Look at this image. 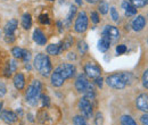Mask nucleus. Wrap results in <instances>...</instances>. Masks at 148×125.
<instances>
[{
    "label": "nucleus",
    "mask_w": 148,
    "mask_h": 125,
    "mask_svg": "<svg viewBox=\"0 0 148 125\" xmlns=\"http://www.w3.org/2000/svg\"><path fill=\"white\" fill-rule=\"evenodd\" d=\"M22 26L24 30H30L32 26V17L30 14H24L22 16Z\"/></svg>",
    "instance_id": "obj_20"
},
{
    "label": "nucleus",
    "mask_w": 148,
    "mask_h": 125,
    "mask_svg": "<svg viewBox=\"0 0 148 125\" xmlns=\"http://www.w3.org/2000/svg\"><path fill=\"white\" fill-rule=\"evenodd\" d=\"M86 1H88L89 3H96V2H98L99 0H86Z\"/></svg>",
    "instance_id": "obj_43"
},
{
    "label": "nucleus",
    "mask_w": 148,
    "mask_h": 125,
    "mask_svg": "<svg viewBox=\"0 0 148 125\" xmlns=\"http://www.w3.org/2000/svg\"><path fill=\"white\" fill-rule=\"evenodd\" d=\"M33 40L37 42L39 46H45L46 42H47V38L43 34V32L40 30V29H37L33 33Z\"/></svg>",
    "instance_id": "obj_17"
},
{
    "label": "nucleus",
    "mask_w": 148,
    "mask_h": 125,
    "mask_svg": "<svg viewBox=\"0 0 148 125\" xmlns=\"http://www.w3.org/2000/svg\"><path fill=\"white\" fill-rule=\"evenodd\" d=\"M122 8L124 9L127 16H133V15L137 14V8L133 7L128 0H125V1L122 2Z\"/></svg>",
    "instance_id": "obj_18"
},
{
    "label": "nucleus",
    "mask_w": 148,
    "mask_h": 125,
    "mask_svg": "<svg viewBox=\"0 0 148 125\" xmlns=\"http://www.w3.org/2000/svg\"><path fill=\"white\" fill-rule=\"evenodd\" d=\"M121 124L122 125H137V123L134 122V120H133L131 116L124 115V116L121 117Z\"/></svg>",
    "instance_id": "obj_24"
},
{
    "label": "nucleus",
    "mask_w": 148,
    "mask_h": 125,
    "mask_svg": "<svg viewBox=\"0 0 148 125\" xmlns=\"http://www.w3.org/2000/svg\"><path fill=\"white\" fill-rule=\"evenodd\" d=\"M146 1V5H148V0H145Z\"/></svg>",
    "instance_id": "obj_45"
},
{
    "label": "nucleus",
    "mask_w": 148,
    "mask_h": 125,
    "mask_svg": "<svg viewBox=\"0 0 148 125\" xmlns=\"http://www.w3.org/2000/svg\"><path fill=\"white\" fill-rule=\"evenodd\" d=\"M127 51V47H125V44H119L117 47H116V53L119 55H122L124 54Z\"/></svg>",
    "instance_id": "obj_35"
},
{
    "label": "nucleus",
    "mask_w": 148,
    "mask_h": 125,
    "mask_svg": "<svg viewBox=\"0 0 148 125\" xmlns=\"http://www.w3.org/2000/svg\"><path fill=\"white\" fill-rule=\"evenodd\" d=\"M7 93V89H6V85L3 83H0V98H2L5 94Z\"/></svg>",
    "instance_id": "obj_39"
},
{
    "label": "nucleus",
    "mask_w": 148,
    "mask_h": 125,
    "mask_svg": "<svg viewBox=\"0 0 148 125\" xmlns=\"http://www.w3.org/2000/svg\"><path fill=\"white\" fill-rule=\"evenodd\" d=\"M42 104L43 106H49V97L48 96H42Z\"/></svg>",
    "instance_id": "obj_41"
},
{
    "label": "nucleus",
    "mask_w": 148,
    "mask_h": 125,
    "mask_svg": "<svg viewBox=\"0 0 148 125\" xmlns=\"http://www.w3.org/2000/svg\"><path fill=\"white\" fill-rule=\"evenodd\" d=\"M77 50H79V53L81 55H84L88 51V44L83 40H80L77 42Z\"/></svg>",
    "instance_id": "obj_25"
},
{
    "label": "nucleus",
    "mask_w": 148,
    "mask_h": 125,
    "mask_svg": "<svg viewBox=\"0 0 148 125\" xmlns=\"http://www.w3.org/2000/svg\"><path fill=\"white\" fill-rule=\"evenodd\" d=\"M15 40H16V36H14V34H6L5 36V41L7 43H14Z\"/></svg>",
    "instance_id": "obj_34"
},
{
    "label": "nucleus",
    "mask_w": 148,
    "mask_h": 125,
    "mask_svg": "<svg viewBox=\"0 0 148 125\" xmlns=\"http://www.w3.org/2000/svg\"><path fill=\"white\" fill-rule=\"evenodd\" d=\"M8 67H9V70L12 73H14V72L16 71V68H17V64H16V61L15 60H10V64L8 65Z\"/></svg>",
    "instance_id": "obj_37"
},
{
    "label": "nucleus",
    "mask_w": 148,
    "mask_h": 125,
    "mask_svg": "<svg viewBox=\"0 0 148 125\" xmlns=\"http://www.w3.org/2000/svg\"><path fill=\"white\" fill-rule=\"evenodd\" d=\"M98 10L100 12V14L106 15L108 13V10H110V5L107 3V1H105V0L100 1V3L98 5Z\"/></svg>",
    "instance_id": "obj_23"
},
{
    "label": "nucleus",
    "mask_w": 148,
    "mask_h": 125,
    "mask_svg": "<svg viewBox=\"0 0 148 125\" xmlns=\"http://www.w3.org/2000/svg\"><path fill=\"white\" fill-rule=\"evenodd\" d=\"M24 63H29V60L31 59V53L27 50H23V57H22Z\"/></svg>",
    "instance_id": "obj_33"
},
{
    "label": "nucleus",
    "mask_w": 148,
    "mask_h": 125,
    "mask_svg": "<svg viewBox=\"0 0 148 125\" xmlns=\"http://www.w3.org/2000/svg\"><path fill=\"white\" fill-rule=\"evenodd\" d=\"M103 82H104V80H103L101 76H98V77L95 79V83H96V85H97L98 88H101V87H103Z\"/></svg>",
    "instance_id": "obj_38"
},
{
    "label": "nucleus",
    "mask_w": 148,
    "mask_h": 125,
    "mask_svg": "<svg viewBox=\"0 0 148 125\" xmlns=\"http://www.w3.org/2000/svg\"><path fill=\"white\" fill-rule=\"evenodd\" d=\"M39 22L41 23V24H43V25H46V24H49V16L47 15V14H41L40 16H39Z\"/></svg>",
    "instance_id": "obj_30"
},
{
    "label": "nucleus",
    "mask_w": 148,
    "mask_h": 125,
    "mask_svg": "<svg viewBox=\"0 0 148 125\" xmlns=\"http://www.w3.org/2000/svg\"><path fill=\"white\" fill-rule=\"evenodd\" d=\"M67 57H69V59H73V60H75V59H76V55L74 54V53H70Z\"/></svg>",
    "instance_id": "obj_42"
},
{
    "label": "nucleus",
    "mask_w": 148,
    "mask_h": 125,
    "mask_svg": "<svg viewBox=\"0 0 148 125\" xmlns=\"http://www.w3.org/2000/svg\"><path fill=\"white\" fill-rule=\"evenodd\" d=\"M49 1H55V0H49Z\"/></svg>",
    "instance_id": "obj_46"
},
{
    "label": "nucleus",
    "mask_w": 148,
    "mask_h": 125,
    "mask_svg": "<svg viewBox=\"0 0 148 125\" xmlns=\"http://www.w3.org/2000/svg\"><path fill=\"white\" fill-rule=\"evenodd\" d=\"M76 1V3L79 5V6H82V0H75Z\"/></svg>",
    "instance_id": "obj_44"
},
{
    "label": "nucleus",
    "mask_w": 148,
    "mask_h": 125,
    "mask_svg": "<svg viewBox=\"0 0 148 125\" xmlns=\"http://www.w3.org/2000/svg\"><path fill=\"white\" fill-rule=\"evenodd\" d=\"M110 47H111V40H110V38L103 34L101 39L98 42V49L101 53H105V51H107L110 49Z\"/></svg>",
    "instance_id": "obj_14"
},
{
    "label": "nucleus",
    "mask_w": 148,
    "mask_h": 125,
    "mask_svg": "<svg viewBox=\"0 0 148 125\" xmlns=\"http://www.w3.org/2000/svg\"><path fill=\"white\" fill-rule=\"evenodd\" d=\"M131 74L130 73H121V74H112L106 77V83L108 87L113 89L122 90L124 89L128 84V82H131Z\"/></svg>",
    "instance_id": "obj_1"
},
{
    "label": "nucleus",
    "mask_w": 148,
    "mask_h": 125,
    "mask_svg": "<svg viewBox=\"0 0 148 125\" xmlns=\"http://www.w3.org/2000/svg\"><path fill=\"white\" fill-rule=\"evenodd\" d=\"M140 122L143 125H148V113L144 114L141 117H140Z\"/></svg>",
    "instance_id": "obj_40"
},
{
    "label": "nucleus",
    "mask_w": 148,
    "mask_h": 125,
    "mask_svg": "<svg viewBox=\"0 0 148 125\" xmlns=\"http://www.w3.org/2000/svg\"><path fill=\"white\" fill-rule=\"evenodd\" d=\"M88 23H89V18L87 16L86 12H80L77 14L76 19H75L74 31L76 33H83V32H86L87 29H88Z\"/></svg>",
    "instance_id": "obj_5"
},
{
    "label": "nucleus",
    "mask_w": 148,
    "mask_h": 125,
    "mask_svg": "<svg viewBox=\"0 0 148 125\" xmlns=\"http://www.w3.org/2000/svg\"><path fill=\"white\" fill-rule=\"evenodd\" d=\"M73 124L74 125H87L86 120L82 116H75L73 118Z\"/></svg>",
    "instance_id": "obj_28"
},
{
    "label": "nucleus",
    "mask_w": 148,
    "mask_h": 125,
    "mask_svg": "<svg viewBox=\"0 0 148 125\" xmlns=\"http://www.w3.org/2000/svg\"><path fill=\"white\" fill-rule=\"evenodd\" d=\"M41 90H42L41 82L38 80L33 81L29 85V88L26 90V93H25V99L30 105H32V106L37 105V102L41 98Z\"/></svg>",
    "instance_id": "obj_3"
},
{
    "label": "nucleus",
    "mask_w": 148,
    "mask_h": 125,
    "mask_svg": "<svg viewBox=\"0 0 148 125\" xmlns=\"http://www.w3.org/2000/svg\"><path fill=\"white\" fill-rule=\"evenodd\" d=\"M76 12H77V8H76L75 6H71L70 12H69L67 17H66V20L64 22V25H65L66 27H69V26L71 25V23H72V20H73V17H74V15L76 14Z\"/></svg>",
    "instance_id": "obj_21"
},
{
    "label": "nucleus",
    "mask_w": 148,
    "mask_h": 125,
    "mask_svg": "<svg viewBox=\"0 0 148 125\" xmlns=\"http://www.w3.org/2000/svg\"><path fill=\"white\" fill-rule=\"evenodd\" d=\"M136 104H137V107H138L139 110L148 113V96L146 93H141V94L137 98Z\"/></svg>",
    "instance_id": "obj_12"
},
{
    "label": "nucleus",
    "mask_w": 148,
    "mask_h": 125,
    "mask_svg": "<svg viewBox=\"0 0 148 125\" xmlns=\"http://www.w3.org/2000/svg\"><path fill=\"white\" fill-rule=\"evenodd\" d=\"M73 43H74L73 36H67L65 39H64V41L62 42V48H63V50H66V49L71 48V47L73 46Z\"/></svg>",
    "instance_id": "obj_22"
},
{
    "label": "nucleus",
    "mask_w": 148,
    "mask_h": 125,
    "mask_svg": "<svg viewBox=\"0 0 148 125\" xmlns=\"http://www.w3.org/2000/svg\"><path fill=\"white\" fill-rule=\"evenodd\" d=\"M33 66L43 77H48L53 71L50 59L45 54H38L36 56V58L33 60Z\"/></svg>",
    "instance_id": "obj_2"
},
{
    "label": "nucleus",
    "mask_w": 148,
    "mask_h": 125,
    "mask_svg": "<svg viewBox=\"0 0 148 125\" xmlns=\"http://www.w3.org/2000/svg\"><path fill=\"white\" fill-rule=\"evenodd\" d=\"M84 73H86V75L88 77L96 79V77H98V76L101 75V70H100V67L96 63L89 61V63H86L84 64Z\"/></svg>",
    "instance_id": "obj_7"
},
{
    "label": "nucleus",
    "mask_w": 148,
    "mask_h": 125,
    "mask_svg": "<svg viewBox=\"0 0 148 125\" xmlns=\"http://www.w3.org/2000/svg\"><path fill=\"white\" fill-rule=\"evenodd\" d=\"M145 25H146V19H145L144 16H141V15L137 16V17L132 20V29L134 31H137V32L141 31L145 27Z\"/></svg>",
    "instance_id": "obj_13"
},
{
    "label": "nucleus",
    "mask_w": 148,
    "mask_h": 125,
    "mask_svg": "<svg viewBox=\"0 0 148 125\" xmlns=\"http://www.w3.org/2000/svg\"><path fill=\"white\" fill-rule=\"evenodd\" d=\"M12 55L16 59H22V57H23V49H21L19 47H14L12 49Z\"/></svg>",
    "instance_id": "obj_26"
},
{
    "label": "nucleus",
    "mask_w": 148,
    "mask_h": 125,
    "mask_svg": "<svg viewBox=\"0 0 148 125\" xmlns=\"http://www.w3.org/2000/svg\"><path fill=\"white\" fill-rule=\"evenodd\" d=\"M75 89L77 92L80 93H86V92H89V91H95L93 89V85L88 81V79L86 77L84 74H80L76 80H75Z\"/></svg>",
    "instance_id": "obj_4"
},
{
    "label": "nucleus",
    "mask_w": 148,
    "mask_h": 125,
    "mask_svg": "<svg viewBox=\"0 0 148 125\" xmlns=\"http://www.w3.org/2000/svg\"><path fill=\"white\" fill-rule=\"evenodd\" d=\"M0 118L6 124H13V123H15L18 120L17 115L14 111H12V110H1L0 111Z\"/></svg>",
    "instance_id": "obj_11"
},
{
    "label": "nucleus",
    "mask_w": 148,
    "mask_h": 125,
    "mask_svg": "<svg viewBox=\"0 0 148 125\" xmlns=\"http://www.w3.org/2000/svg\"><path fill=\"white\" fill-rule=\"evenodd\" d=\"M13 82H14V85L17 90H23L25 87V77L22 73H17L14 79H13Z\"/></svg>",
    "instance_id": "obj_16"
},
{
    "label": "nucleus",
    "mask_w": 148,
    "mask_h": 125,
    "mask_svg": "<svg viewBox=\"0 0 148 125\" xmlns=\"http://www.w3.org/2000/svg\"><path fill=\"white\" fill-rule=\"evenodd\" d=\"M77 106H79V110L81 113V116L84 120H89L92 117V106L87 98H84V97L81 98Z\"/></svg>",
    "instance_id": "obj_6"
},
{
    "label": "nucleus",
    "mask_w": 148,
    "mask_h": 125,
    "mask_svg": "<svg viewBox=\"0 0 148 125\" xmlns=\"http://www.w3.org/2000/svg\"><path fill=\"white\" fill-rule=\"evenodd\" d=\"M141 81H143V85L148 89V70L145 71V73L143 74V79H141Z\"/></svg>",
    "instance_id": "obj_32"
},
{
    "label": "nucleus",
    "mask_w": 148,
    "mask_h": 125,
    "mask_svg": "<svg viewBox=\"0 0 148 125\" xmlns=\"http://www.w3.org/2000/svg\"><path fill=\"white\" fill-rule=\"evenodd\" d=\"M50 82H51V84H53L55 88H59V87H62V85L64 84L65 79L63 77V75H62L60 71L58 70V67H57L54 72H51V75H50Z\"/></svg>",
    "instance_id": "obj_10"
},
{
    "label": "nucleus",
    "mask_w": 148,
    "mask_h": 125,
    "mask_svg": "<svg viewBox=\"0 0 148 125\" xmlns=\"http://www.w3.org/2000/svg\"><path fill=\"white\" fill-rule=\"evenodd\" d=\"M129 2L136 8H141L146 6V1L145 0H129Z\"/></svg>",
    "instance_id": "obj_27"
},
{
    "label": "nucleus",
    "mask_w": 148,
    "mask_h": 125,
    "mask_svg": "<svg viewBox=\"0 0 148 125\" xmlns=\"http://www.w3.org/2000/svg\"><path fill=\"white\" fill-rule=\"evenodd\" d=\"M111 16H112V19L113 20H115V22H117L119 20V13H117V10H116V8L115 7H112L111 8Z\"/></svg>",
    "instance_id": "obj_31"
},
{
    "label": "nucleus",
    "mask_w": 148,
    "mask_h": 125,
    "mask_svg": "<svg viewBox=\"0 0 148 125\" xmlns=\"http://www.w3.org/2000/svg\"><path fill=\"white\" fill-rule=\"evenodd\" d=\"M90 17H91V20H92V23H95V24H98V23H99V20H100V18H99V15H98V13H96V12H92V13H91Z\"/></svg>",
    "instance_id": "obj_36"
},
{
    "label": "nucleus",
    "mask_w": 148,
    "mask_h": 125,
    "mask_svg": "<svg viewBox=\"0 0 148 125\" xmlns=\"http://www.w3.org/2000/svg\"><path fill=\"white\" fill-rule=\"evenodd\" d=\"M17 25H18L17 19H15V18L10 19V20L5 25V27H3L5 33H6V34H14V32H15L16 29H17Z\"/></svg>",
    "instance_id": "obj_15"
},
{
    "label": "nucleus",
    "mask_w": 148,
    "mask_h": 125,
    "mask_svg": "<svg viewBox=\"0 0 148 125\" xmlns=\"http://www.w3.org/2000/svg\"><path fill=\"white\" fill-rule=\"evenodd\" d=\"M58 70L60 71L63 77H64L65 80L73 77L74 75H75V72H76L75 66H74L73 64H69V63H63V64H60V65L58 66Z\"/></svg>",
    "instance_id": "obj_8"
},
{
    "label": "nucleus",
    "mask_w": 148,
    "mask_h": 125,
    "mask_svg": "<svg viewBox=\"0 0 148 125\" xmlns=\"http://www.w3.org/2000/svg\"><path fill=\"white\" fill-rule=\"evenodd\" d=\"M63 51V48H62V44H49L47 47V54L51 55V56H57Z\"/></svg>",
    "instance_id": "obj_19"
},
{
    "label": "nucleus",
    "mask_w": 148,
    "mask_h": 125,
    "mask_svg": "<svg viewBox=\"0 0 148 125\" xmlns=\"http://www.w3.org/2000/svg\"><path fill=\"white\" fill-rule=\"evenodd\" d=\"M95 124L96 125H103L104 124V116L101 113H97L95 117Z\"/></svg>",
    "instance_id": "obj_29"
},
{
    "label": "nucleus",
    "mask_w": 148,
    "mask_h": 125,
    "mask_svg": "<svg viewBox=\"0 0 148 125\" xmlns=\"http://www.w3.org/2000/svg\"><path fill=\"white\" fill-rule=\"evenodd\" d=\"M103 34L108 36L110 40H111V42H115V41H117L120 39V32H119V30L115 26H113V25L105 26V29L103 31Z\"/></svg>",
    "instance_id": "obj_9"
}]
</instances>
